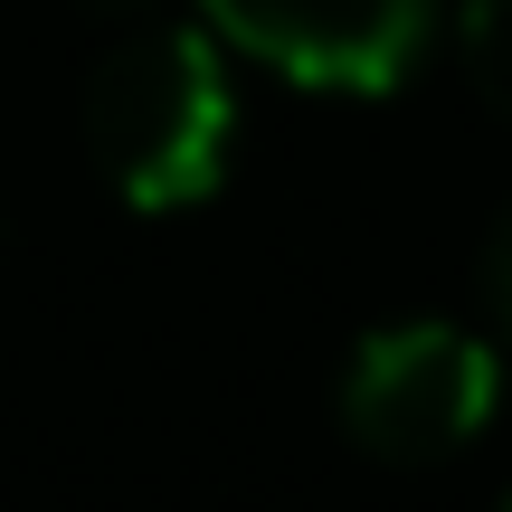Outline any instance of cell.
<instances>
[{"instance_id":"cell-2","label":"cell","mask_w":512,"mask_h":512,"mask_svg":"<svg viewBox=\"0 0 512 512\" xmlns=\"http://www.w3.org/2000/svg\"><path fill=\"white\" fill-rule=\"evenodd\" d=\"M494 399H503L494 342L437 323V313L361 332V351L342 361V437L380 465H446L456 446L484 437Z\"/></svg>"},{"instance_id":"cell-7","label":"cell","mask_w":512,"mask_h":512,"mask_svg":"<svg viewBox=\"0 0 512 512\" xmlns=\"http://www.w3.org/2000/svg\"><path fill=\"white\" fill-rule=\"evenodd\" d=\"M494 512H512V494H503V503H494Z\"/></svg>"},{"instance_id":"cell-4","label":"cell","mask_w":512,"mask_h":512,"mask_svg":"<svg viewBox=\"0 0 512 512\" xmlns=\"http://www.w3.org/2000/svg\"><path fill=\"white\" fill-rule=\"evenodd\" d=\"M456 57L484 105L512 114V0H456Z\"/></svg>"},{"instance_id":"cell-3","label":"cell","mask_w":512,"mask_h":512,"mask_svg":"<svg viewBox=\"0 0 512 512\" xmlns=\"http://www.w3.org/2000/svg\"><path fill=\"white\" fill-rule=\"evenodd\" d=\"M238 57L313 95H389L437 38V0H200Z\"/></svg>"},{"instance_id":"cell-1","label":"cell","mask_w":512,"mask_h":512,"mask_svg":"<svg viewBox=\"0 0 512 512\" xmlns=\"http://www.w3.org/2000/svg\"><path fill=\"white\" fill-rule=\"evenodd\" d=\"M86 143L124 209H200L238 152V86L219 38L190 19H124L86 76Z\"/></svg>"},{"instance_id":"cell-5","label":"cell","mask_w":512,"mask_h":512,"mask_svg":"<svg viewBox=\"0 0 512 512\" xmlns=\"http://www.w3.org/2000/svg\"><path fill=\"white\" fill-rule=\"evenodd\" d=\"M484 304H494V323L512 342V209L494 219V238H484Z\"/></svg>"},{"instance_id":"cell-6","label":"cell","mask_w":512,"mask_h":512,"mask_svg":"<svg viewBox=\"0 0 512 512\" xmlns=\"http://www.w3.org/2000/svg\"><path fill=\"white\" fill-rule=\"evenodd\" d=\"M76 10H95V19H114V29H124V19H143L152 0H76Z\"/></svg>"}]
</instances>
